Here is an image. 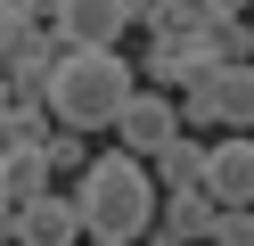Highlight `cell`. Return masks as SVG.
Masks as SVG:
<instances>
[{
    "label": "cell",
    "instance_id": "cell-8",
    "mask_svg": "<svg viewBox=\"0 0 254 246\" xmlns=\"http://www.w3.org/2000/svg\"><path fill=\"white\" fill-rule=\"evenodd\" d=\"M17 246H82V222H74L66 189H41L33 205H17Z\"/></svg>",
    "mask_w": 254,
    "mask_h": 246
},
{
    "label": "cell",
    "instance_id": "cell-13",
    "mask_svg": "<svg viewBox=\"0 0 254 246\" xmlns=\"http://www.w3.org/2000/svg\"><path fill=\"white\" fill-rule=\"evenodd\" d=\"M41 164H50V180H74V172L90 164V140H82V131H58V123H50V140H41Z\"/></svg>",
    "mask_w": 254,
    "mask_h": 246
},
{
    "label": "cell",
    "instance_id": "cell-10",
    "mask_svg": "<svg viewBox=\"0 0 254 246\" xmlns=\"http://www.w3.org/2000/svg\"><path fill=\"white\" fill-rule=\"evenodd\" d=\"M148 180H156V197L197 189V180H205V140H197V131H172V140L148 156Z\"/></svg>",
    "mask_w": 254,
    "mask_h": 246
},
{
    "label": "cell",
    "instance_id": "cell-18",
    "mask_svg": "<svg viewBox=\"0 0 254 246\" xmlns=\"http://www.w3.org/2000/svg\"><path fill=\"white\" fill-rule=\"evenodd\" d=\"M0 115H8V82H0Z\"/></svg>",
    "mask_w": 254,
    "mask_h": 246
},
{
    "label": "cell",
    "instance_id": "cell-19",
    "mask_svg": "<svg viewBox=\"0 0 254 246\" xmlns=\"http://www.w3.org/2000/svg\"><path fill=\"white\" fill-rule=\"evenodd\" d=\"M148 238H156V230H148ZM156 246H172V238H156Z\"/></svg>",
    "mask_w": 254,
    "mask_h": 246
},
{
    "label": "cell",
    "instance_id": "cell-5",
    "mask_svg": "<svg viewBox=\"0 0 254 246\" xmlns=\"http://www.w3.org/2000/svg\"><path fill=\"white\" fill-rule=\"evenodd\" d=\"M50 33L66 49H115L123 33H131V0H58Z\"/></svg>",
    "mask_w": 254,
    "mask_h": 246
},
{
    "label": "cell",
    "instance_id": "cell-4",
    "mask_svg": "<svg viewBox=\"0 0 254 246\" xmlns=\"http://www.w3.org/2000/svg\"><path fill=\"white\" fill-rule=\"evenodd\" d=\"M197 189L213 197L221 213L254 205V140H246V131H221V140H205V180H197Z\"/></svg>",
    "mask_w": 254,
    "mask_h": 246
},
{
    "label": "cell",
    "instance_id": "cell-20",
    "mask_svg": "<svg viewBox=\"0 0 254 246\" xmlns=\"http://www.w3.org/2000/svg\"><path fill=\"white\" fill-rule=\"evenodd\" d=\"M82 246H107V238H82Z\"/></svg>",
    "mask_w": 254,
    "mask_h": 246
},
{
    "label": "cell",
    "instance_id": "cell-3",
    "mask_svg": "<svg viewBox=\"0 0 254 246\" xmlns=\"http://www.w3.org/2000/svg\"><path fill=\"white\" fill-rule=\"evenodd\" d=\"M172 115H181V131H246L254 123V74L246 66H221V74H205V82H189L181 98H172Z\"/></svg>",
    "mask_w": 254,
    "mask_h": 246
},
{
    "label": "cell",
    "instance_id": "cell-12",
    "mask_svg": "<svg viewBox=\"0 0 254 246\" xmlns=\"http://www.w3.org/2000/svg\"><path fill=\"white\" fill-rule=\"evenodd\" d=\"M41 189H50V164H41V148L0 156V205H8V213H17V205H33Z\"/></svg>",
    "mask_w": 254,
    "mask_h": 246
},
{
    "label": "cell",
    "instance_id": "cell-6",
    "mask_svg": "<svg viewBox=\"0 0 254 246\" xmlns=\"http://www.w3.org/2000/svg\"><path fill=\"white\" fill-rule=\"evenodd\" d=\"M107 131L123 140V156H139V164H148L156 148L181 131V115H172V98H164V90H131V98L115 107V123H107Z\"/></svg>",
    "mask_w": 254,
    "mask_h": 246
},
{
    "label": "cell",
    "instance_id": "cell-7",
    "mask_svg": "<svg viewBox=\"0 0 254 246\" xmlns=\"http://www.w3.org/2000/svg\"><path fill=\"white\" fill-rule=\"evenodd\" d=\"M66 58V41H58L50 25H25L17 41H8V58H0V82H8V98H41V82H50V66Z\"/></svg>",
    "mask_w": 254,
    "mask_h": 246
},
{
    "label": "cell",
    "instance_id": "cell-17",
    "mask_svg": "<svg viewBox=\"0 0 254 246\" xmlns=\"http://www.w3.org/2000/svg\"><path fill=\"white\" fill-rule=\"evenodd\" d=\"M0 246H17V213H8V205H0Z\"/></svg>",
    "mask_w": 254,
    "mask_h": 246
},
{
    "label": "cell",
    "instance_id": "cell-9",
    "mask_svg": "<svg viewBox=\"0 0 254 246\" xmlns=\"http://www.w3.org/2000/svg\"><path fill=\"white\" fill-rule=\"evenodd\" d=\"M213 197L205 189H172V197H156V238H172V246H205L213 238Z\"/></svg>",
    "mask_w": 254,
    "mask_h": 246
},
{
    "label": "cell",
    "instance_id": "cell-2",
    "mask_svg": "<svg viewBox=\"0 0 254 246\" xmlns=\"http://www.w3.org/2000/svg\"><path fill=\"white\" fill-rule=\"evenodd\" d=\"M139 90V74H131V58L123 49H66V58L50 66V82H41V107H50V123L58 131H107L115 123V107Z\"/></svg>",
    "mask_w": 254,
    "mask_h": 246
},
{
    "label": "cell",
    "instance_id": "cell-1",
    "mask_svg": "<svg viewBox=\"0 0 254 246\" xmlns=\"http://www.w3.org/2000/svg\"><path fill=\"white\" fill-rule=\"evenodd\" d=\"M66 205H74V222H82V238H107V246H139L156 230V180H148V164L139 156H90L82 172H74V189H66Z\"/></svg>",
    "mask_w": 254,
    "mask_h": 246
},
{
    "label": "cell",
    "instance_id": "cell-11",
    "mask_svg": "<svg viewBox=\"0 0 254 246\" xmlns=\"http://www.w3.org/2000/svg\"><path fill=\"white\" fill-rule=\"evenodd\" d=\"M246 16V0H156V33H213Z\"/></svg>",
    "mask_w": 254,
    "mask_h": 246
},
{
    "label": "cell",
    "instance_id": "cell-15",
    "mask_svg": "<svg viewBox=\"0 0 254 246\" xmlns=\"http://www.w3.org/2000/svg\"><path fill=\"white\" fill-rule=\"evenodd\" d=\"M205 246H254V213L238 205V213H213V238Z\"/></svg>",
    "mask_w": 254,
    "mask_h": 246
},
{
    "label": "cell",
    "instance_id": "cell-14",
    "mask_svg": "<svg viewBox=\"0 0 254 246\" xmlns=\"http://www.w3.org/2000/svg\"><path fill=\"white\" fill-rule=\"evenodd\" d=\"M213 58H221V66H246V58H254V33H246V16L213 25Z\"/></svg>",
    "mask_w": 254,
    "mask_h": 246
},
{
    "label": "cell",
    "instance_id": "cell-16",
    "mask_svg": "<svg viewBox=\"0 0 254 246\" xmlns=\"http://www.w3.org/2000/svg\"><path fill=\"white\" fill-rule=\"evenodd\" d=\"M25 33V16H17V0H0V58H8V41Z\"/></svg>",
    "mask_w": 254,
    "mask_h": 246
}]
</instances>
